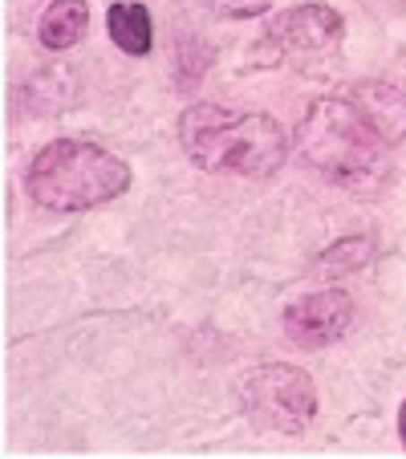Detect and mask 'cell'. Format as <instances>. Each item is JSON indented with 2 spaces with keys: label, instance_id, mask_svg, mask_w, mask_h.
<instances>
[{
  "label": "cell",
  "instance_id": "obj_1",
  "mask_svg": "<svg viewBox=\"0 0 406 459\" xmlns=\"http://www.w3.org/2000/svg\"><path fill=\"white\" fill-rule=\"evenodd\" d=\"M394 147L398 139L382 130V122L358 102L354 90L337 98H317L297 126V151L305 155V163L362 200H374L390 183Z\"/></svg>",
  "mask_w": 406,
  "mask_h": 459
},
{
  "label": "cell",
  "instance_id": "obj_2",
  "mask_svg": "<svg viewBox=\"0 0 406 459\" xmlns=\"http://www.w3.org/2000/svg\"><path fill=\"white\" fill-rule=\"evenodd\" d=\"M179 143L199 171L264 179L289 155L285 130L272 114H236L216 102H195L179 118Z\"/></svg>",
  "mask_w": 406,
  "mask_h": 459
},
{
  "label": "cell",
  "instance_id": "obj_3",
  "mask_svg": "<svg viewBox=\"0 0 406 459\" xmlns=\"http://www.w3.org/2000/svg\"><path fill=\"white\" fill-rule=\"evenodd\" d=\"M130 167L106 147L86 139H57L41 147L29 163L25 187L37 208L49 212H86L118 200L130 187Z\"/></svg>",
  "mask_w": 406,
  "mask_h": 459
},
{
  "label": "cell",
  "instance_id": "obj_4",
  "mask_svg": "<svg viewBox=\"0 0 406 459\" xmlns=\"http://www.w3.org/2000/svg\"><path fill=\"white\" fill-rule=\"evenodd\" d=\"M240 407L264 431L301 435L317 415V386L301 366H256L240 382Z\"/></svg>",
  "mask_w": 406,
  "mask_h": 459
},
{
  "label": "cell",
  "instance_id": "obj_5",
  "mask_svg": "<svg viewBox=\"0 0 406 459\" xmlns=\"http://www.w3.org/2000/svg\"><path fill=\"white\" fill-rule=\"evenodd\" d=\"M341 37H346L341 13H333L329 4H301V9H289V13L268 21L260 49L268 53V61L313 57V53L337 49Z\"/></svg>",
  "mask_w": 406,
  "mask_h": 459
},
{
  "label": "cell",
  "instance_id": "obj_6",
  "mask_svg": "<svg viewBox=\"0 0 406 459\" xmlns=\"http://www.w3.org/2000/svg\"><path fill=\"white\" fill-rule=\"evenodd\" d=\"M354 325V301L341 289H321L285 309V333L301 350H325L337 338H346Z\"/></svg>",
  "mask_w": 406,
  "mask_h": 459
},
{
  "label": "cell",
  "instance_id": "obj_7",
  "mask_svg": "<svg viewBox=\"0 0 406 459\" xmlns=\"http://www.w3.org/2000/svg\"><path fill=\"white\" fill-rule=\"evenodd\" d=\"M86 29H90L86 0H53L49 9L41 13V21H37V41L45 49L61 53V49H70V45H78L86 37Z\"/></svg>",
  "mask_w": 406,
  "mask_h": 459
},
{
  "label": "cell",
  "instance_id": "obj_8",
  "mask_svg": "<svg viewBox=\"0 0 406 459\" xmlns=\"http://www.w3.org/2000/svg\"><path fill=\"white\" fill-rule=\"evenodd\" d=\"M106 29H110V41L118 45L130 57H147L151 45H155V29H151V13L134 0H118L106 13Z\"/></svg>",
  "mask_w": 406,
  "mask_h": 459
},
{
  "label": "cell",
  "instance_id": "obj_9",
  "mask_svg": "<svg viewBox=\"0 0 406 459\" xmlns=\"http://www.w3.org/2000/svg\"><path fill=\"white\" fill-rule=\"evenodd\" d=\"M374 260V240L370 236H346V240H337L333 248H325L313 264L317 277H346V273H358L366 269Z\"/></svg>",
  "mask_w": 406,
  "mask_h": 459
},
{
  "label": "cell",
  "instance_id": "obj_10",
  "mask_svg": "<svg viewBox=\"0 0 406 459\" xmlns=\"http://www.w3.org/2000/svg\"><path fill=\"white\" fill-rule=\"evenodd\" d=\"M398 435H402V447H406V403L398 407Z\"/></svg>",
  "mask_w": 406,
  "mask_h": 459
}]
</instances>
